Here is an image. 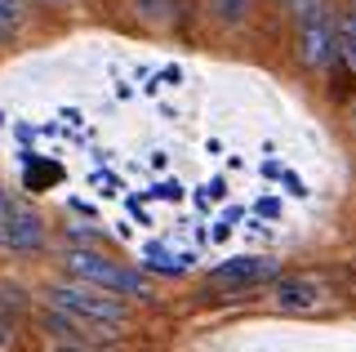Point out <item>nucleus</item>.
I'll use <instances>...</instances> for the list:
<instances>
[{"label":"nucleus","instance_id":"obj_1","mask_svg":"<svg viewBox=\"0 0 356 352\" xmlns=\"http://www.w3.org/2000/svg\"><path fill=\"white\" fill-rule=\"evenodd\" d=\"M63 268L72 272L76 281H85V285H98V290H107V294L152 299L147 281H143L138 272H134V268H125V263H116V259H107V255H98V250H67V255H63Z\"/></svg>","mask_w":356,"mask_h":352},{"label":"nucleus","instance_id":"obj_2","mask_svg":"<svg viewBox=\"0 0 356 352\" xmlns=\"http://www.w3.org/2000/svg\"><path fill=\"white\" fill-rule=\"evenodd\" d=\"M49 303L63 307V312H72V317H81V321H89V326H98V330H111V335H116V326L129 321L125 303L111 299V294H98V285H85V281L49 285Z\"/></svg>","mask_w":356,"mask_h":352},{"label":"nucleus","instance_id":"obj_3","mask_svg":"<svg viewBox=\"0 0 356 352\" xmlns=\"http://www.w3.org/2000/svg\"><path fill=\"white\" fill-rule=\"evenodd\" d=\"M339 58V14L325 5L321 14L298 18V63L307 72H325Z\"/></svg>","mask_w":356,"mask_h":352},{"label":"nucleus","instance_id":"obj_4","mask_svg":"<svg viewBox=\"0 0 356 352\" xmlns=\"http://www.w3.org/2000/svg\"><path fill=\"white\" fill-rule=\"evenodd\" d=\"M44 246V218L22 201H5L0 205V250L14 255H36Z\"/></svg>","mask_w":356,"mask_h":352},{"label":"nucleus","instance_id":"obj_5","mask_svg":"<svg viewBox=\"0 0 356 352\" xmlns=\"http://www.w3.org/2000/svg\"><path fill=\"white\" fill-rule=\"evenodd\" d=\"M276 277V259H259V255H236L227 263H218V268H209V285L214 290H250V285H263Z\"/></svg>","mask_w":356,"mask_h":352},{"label":"nucleus","instance_id":"obj_6","mask_svg":"<svg viewBox=\"0 0 356 352\" xmlns=\"http://www.w3.org/2000/svg\"><path fill=\"white\" fill-rule=\"evenodd\" d=\"M272 299L281 312H316L321 303H325V285H321V277H281L272 290Z\"/></svg>","mask_w":356,"mask_h":352},{"label":"nucleus","instance_id":"obj_7","mask_svg":"<svg viewBox=\"0 0 356 352\" xmlns=\"http://www.w3.org/2000/svg\"><path fill=\"white\" fill-rule=\"evenodd\" d=\"M339 63L356 76V0L339 14Z\"/></svg>","mask_w":356,"mask_h":352},{"label":"nucleus","instance_id":"obj_8","mask_svg":"<svg viewBox=\"0 0 356 352\" xmlns=\"http://www.w3.org/2000/svg\"><path fill=\"white\" fill-rule=\"evenodd\" d=\"M143 23H156V27H170L178 18V0H134Z\"/></svg>","mask_w":356,"mask_h":352},{"label":"nucleus","instance_id":"obj_9","mask_svg":"<svg viewBox=\"0 0 356 352\" xmlns=\"http://www.w3.org/2000/svg\"><path fill=\"white\" fill-rule=\"evenodd\" d=\"M147 268H161V272H170V277H178V272L187 268V255H170V250H161V246H147Z\"/></svg>","mask_w":356,"mask_h":352},{"label":"nucleus","instance_id":"obj_10","mask_svg":"<svg viewBox=\"0 0 356 352\" xmlns=\"http://www.w3.org/2000/svg\"><path fill=\"white\" fill-rule=\"evenodd\" d=\"M22 23V0H0V36Z\"/></svg>","mask_w":356,"mask_h":352},{"label":"nucleus","instance_id":"obj_11","mask_svg":"<svg viewBox=\"0 0 356 352\" xmlns=\"http://www.w3.org/2000/svg\"><path fill=\"white\" fill-rule=\"evenodd\" d=\"M245 9H250V0H214V14L222 18V23H241Z\"/></svg>","mask_w":356,"mask_h":352},{"label":"nucleus","instance_id":"obj_12","mask_svg":"<svg viewBox=\"0 0 356 352\" xmlns=\"http://www.w3.org/2000/svg\"><path fill=\"white\" fill-rule=\"evenodd\" d=\"M281 5L294 18H312V14H321V9H325V0H281Z\"/></svg>","mask_w":356,"mask_h":352},{"label":"nucleus","instance_id":"obj_13","mask_svg":"<svg viewBox=\"0 0 356 352\" xmlns=\"http://www.w3.org/2000/svg\"><path fill=\"white\" fill-rule=\"evenodd\" d=\"M339 281L348 285V294H356V259H352V263H343V268H339Z\"/></svg>","mask_w":356,"mask_h":352},{"label":"nucleus","instance_id":"obj_14","mask_svg":"<svg viewBox=\"0 0 356 352\" xmlns=\"http://www.w3.org/2000/svg\"><path fill=\"white\" fill-rule=\"evenodd\" d=\"M9 339H14V330H9V317H5V307H0V352L9 348Z\"/></svg>","mask_w":356,"mask_h":352},{"label":"nucleus","instance_id":"obj_15","mask_svg":"<svg viewBox=\"0 0 356 352\" xmlns=\"http://www.w3.org/2000/svg\"><path fill=\"white\" fill-rule=\"evenodd\" d=\"M54 352H85V348H81V344H58Z\"/></svg>","mask_w":356,"mask_h":352},{"label":"nucleus","instance_id":"obj_16","mask_svg":"<svg viewBox=\"0 0 356 352\" xmlns=\"http://www.w3.org/2000/svg\"><path fill=\"white\" fill-rule=\"evenodd\" d=\"M348 116H352V125H356V98H352V112H348Z\"/></svg>","mask_w":356,"mask_h":352},{"label":"nucleus","instance_id":"obj_17","mask_svg":"<svg viewBox=\"0 0 356 352\" xmlns=\"http://www.w3.org/2000/svg\"><path fill=\"white\" fill-rule=\"evenodd\" d=\"M5 201H9V192H5V188H0V205H5Z\"/></svg>","mask_w":356,"mask_h":352},{"label":"nucleus","instance_id":"obj_18","mask_svg":"<svg viewBox=\"0 0 356 352\" xmlns=\"http://www.w3.org/2000/svg\"><path fill=\"white\" fill-rule=\"evenodd\" d=\"M49 5H63V0H49Z\"/></svg>","mask_w":356,"mask_h":352}]
</instances>
